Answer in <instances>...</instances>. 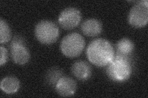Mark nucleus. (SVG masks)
<instances>
[{"label":"nucleus","mask_w":148,"mask_h":98,"mask_svg":"<svg viewBox=\"0 0 148 98\" xmlns=\"http://www.w3.org/2000/svg\"><path fill=\"white\" fill-rule=\"evenodd\" d=\"M82 17V13L79 9L75 7H68L60 14L58 23L63 29L72 30L80 24Z\"/></svg>","instance_id":"nucleus-7"},{"label":"nucleus","mask_w":148,"mask_h":98,"mask_svg":"<svg viewBox=\"0 0 148 98\" xmlns=\"http://www.w3.org/2000/svg\"><path fill=\"white\" fill-rule=\"evenodd\" d=\"M85 47V41L78 32H72L62 39L61 46L62 53L68 58H75L80 56Z\"/></svg>","instance_id":"nucleus-3"},{"label":"nucleus","mask_w":148,"mask_h":98,"mask_svg":"<svg viewBox=\"0 0 148 98\" xmlns=\"http://www.w3.org/2000/svg\"><path fill=\"white\" fill-rule=\"evenodd\" d=\"M132 73V66L128 57L115 55L113 59L108 64L106 74L108 77L115 82L128 80Z\"/></svg>","instance_id":"nucleus-2"},{"label":"nucleus","mask_w":148,"mask_h":98,"mask_svg":"<svg viewBox=\"0 0 148 98\" xmlns=\"http://www.w3.org/2000/svg\"><path fill=\"white\" fill-rule=\"evenodd\" d=\"M35 35L40 43L51 45L58 39L59 29L54 22L49 20H42L36 25Z\"/></svg>","instance_id":"nucleus-4"},{"label":"nucleus","mask_w":148,"mask_h":98,"mask_svg":"<svg viewBox=\"0 0 148 98\" xmlns=\"http://www.w3.org/2000/svg\"><path fill=\"white\" fill-rule=\"evenodd\" d=\"M86 56L92 64L98 67H104L115 57L112 45L108 40L103 38L92 41L86 49Z\"/></svg>","instance_id":"nucleus-1"},{"label":"nucleus","mask_w":148,"mask_h":98,"mask_svg":"<svg viewBox=\"0 0 148 98\" xmlns=\"http://www.w3.org/2000/svg\"><path fill=\"white\" fill-rule=\"evenodd\" d=\"M128 20L130 24L135 28H143L148 22L147 1H138L129 12Z\"/></svg>","instance_id":"nucleus-6"},{"label":"nucleus","mask_w":148,"mask_h":98,"mask_svg":"<svg viewBox=\"0 0 148 98\" xmlns=\"http://www.w3.org/2000/svg\"><path fill=\"white\" fill-rule=\"evenodd\" d=\"M63 76V71L61 69L54 67L49 69L45 75L46 83L50 87H54L58 80Z\"/></svg>","instance_id":"nucleus-13"},{"label":"nucleus","mask_w":148,"mask_h":98,"mask_svg":"<svg viewBox=\"0 0 148 98\" xmlns=\"http://www.w3.org/2000/svg\"><path fill=\"white\" fill-rule=\"evenodd\" d=\"M81 30L86 36L95 37L101 33L103 25L99 20L96 18H89L82 23Z\"/></svg>","instance_id":"nucleus-10"},{"label":"nucleus","mask_w":148,"mask_h":98,"mask_svg":"<svg viewBox=\"0 0 148 98\" xmlns=\"http://www.w3.org/2000/svg\"><path fill=\"white\" fill-rule=\"evenodd\" d=\"M71 71L74 77L81 81H86L90 78L92 74V68L85 61L78 60L73 63Z\"/></svg>","instance_id":"nucleus-9"},{"label":"nucleus","mask_w":148,"mask_h":98,"mask_svg":"<svg viewBox=\"0 0 148 98\" xmlns=\"http://www.w3.org/2000/svg\"><path fill=\"white\" fill-rule=\"evenodd\" d=\"M115 50L117 55L128 57L134 52L135 44L131 39L124 38L117 42L115 45Z\"/></svg>","instance_id":"nucleus-12"},{"label":"nucleus","mask_w":148,"mask_h":98,"mask_svg":"<svg viewBox=\"0 0 148 98\" xmlns=\"http://www.w3.org/2000/svg\"><path fill=\"white\" fill-rule=\"evenodd\" d=\"M77 88L76 82L71 77L62 76L55 86L58 95L63 97H70L75 94Z\"/></svg>","instance_id":"nucleus-8"},{"label":"nucleus","mask_w":148,"mask_h":98,"mask_svg":"<svg viewBox=\"0 0 148 98\" xmlns=\"http://www.w3.org/2000/svg\"><path fill=\"white\" fill-rule=\"evenodd\" d=\"M0 87L4 93L8 95H13L20 89L21 82L16 77L7 76L3 78Z\"/></svg>","instance_id":"nucleus-11"},{"label":"nucleus","mask_w":148,"mask_h":98,"mask_svg":"<svg viewBox=\"0 0 148 98\" xmlns=\"http://www.w3.org/2000/svg\"><path fill=\"white\" fill-rule=\"evenodd\" d=\"M10 49L14 63L18 65H24L29 62L30 53L25 45V39L22 36L17 35L13 38Z\"/></svg>","instance_id":"nucleus-5"},{"label":"nucleus","mask_w":148,"mask_h":98,"mask_svg":"<svg viewBox=\"0 0 148 98\" xmlns=\"http://www.w3.org/2000/svg\"><path fill=\"white\" fill-rule=\"evenodd\" d=\"M12 37L11 28L3 18L0 20V43H6L10 41Z\"/></svg>","instance_id":"nucleus-14"},{"label":"nucleus","mask_w":148,"mask_h":98,"mask_svg":"<svg viewBox=\"0 0 148 98\" xmlns=\"http://www.w3.org/2000/svg\"><path fill=\"white\" fill-rule=\"evenodd\" d=\"M0 52H1V56H0V66H3L5 64L8 60V52L7 49L3 46H1L0 47Z\"/></svg>","instance_id":"nucleus-15"}]
</instances>
